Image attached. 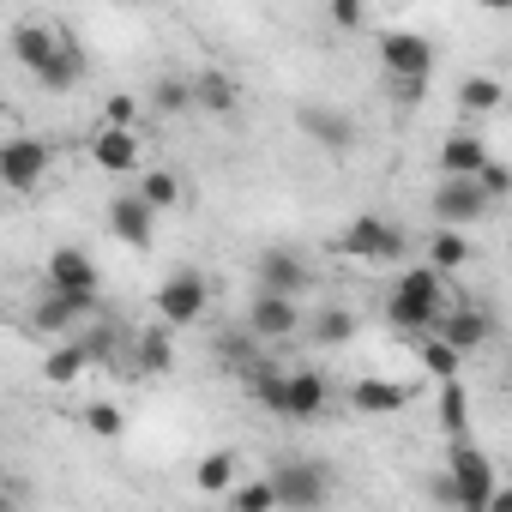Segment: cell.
<instances>
[{"label":"cell","mask_w":512,"mask_h":512,"mask_svg":"<svg viewBox=\"0 0 512 512\" xmlns=\"http://www.w3.org/2000/svg\"><path fill=\"white\" fill-rule=\"evenodd\" d=\"M91 163H97L103 175H139V133L103 121L97 139H91Z\"/></svg>","instance_id":"obj_12"},{"label":"cell","mask_w":512,"mask_h":512,"mask_svg":"<svg viewBox=\"0 0 512 512\" xmlns=\"http://www.w3.org/2000/svg\"><path fill=\"white\" fill-rule=\"evenodd\" d=\"M332 25L338 31H362V0H332Z\"/></svg>","instance_id":"obj_39"},{"label":"cell","mask_w":512,"mask_h":512,"mask_svg":"<svg viewBox=\"0 0 512 512\" xmlns=\"http://www.w3.org/2000/svg\"><path fill=\"white\" fill-rule=\"evenodd\" d=\"M380 67H386V79H428L434 43L422 31H380Z\"/></svg>","instance_id":"obj_8"},{"label":"cell","mask_w":512,"mask_h":512,"mask_svg":"<svg viewBox=\"0 0 512 512\" xmlns=\"http://www.w3.org/2000/svg\"><path fill=\"white\" fill-rule=\"evenodd\" d=\"M91 362H97V356H91V344L73 332V338H61V344L49 350V362H43V380H49V386H73V380H79Z\"/></svg>","instance_id":"obj_18"},{"label":"cell","mask_w":512,"mask_h":512,"mask_svg":"<svg viewBox=\"0 0 512 512\" xmlns=\"http://www.w3.org/2000/svg\"><path fill=\"white\" fill-rule=\"evenodd\" d=\"M482 157H488V145H482V133H452L446 145H440V175H476L482 169Z\"/></svg>","instance_id":"obj_23"},{"label":"cell","mask_w":512,"mask_h":512,"mask_svg":"<svg viewBox=\"0 0 512 512\" xmlns=\"http://www.w3.org/2000/svg\"><path fill=\"white\" fill-rule=\"evenodd\" d=\"M500 97H506V91H500V79H488V73H476V79L458 85V109H464V115H494Z\"/></svg>","instance_id":"obj_31"},{"label":"cell","mask_w":512,"mask_h":512,"mask_svg":"<svg viewBox=\"0 0 512 512\" xmlns=\"http://www.w3.org/2000/svg\"><path fill=\"white\" fill-rule=\"evenodd\" d=\"M253 356H260V338H253L247 326H241V332H229V338H217V362H223L229 374H241Z\"/></svg>","instance_id":"obj_33"},{"label":"cell","mask_w":512,"mask_h":512,"mask_svg":"<svg viewBox=\"0 0 512 512\" xmlns=\"http://www.w3.org/2000/svg\"><path fill=\"white\" fill-rule=\"evenodd\" d=\"M302 127H308V139H320L332 151H350L356 145V127H350L344 109H302Z\"/></svg>","instance_id":"obj_22"},{"label":"cell","mask_w":512,"mask_h":512,"mask_svg":"<svg viewBox=\"0 0 512 512\" xmlns=\"http://www.w3.org/2000/svg\"><path fill=\"white\" fill-rule=\"evenodd\" d=\"M109 235L127 241V247H151V235H157V211H151L139 193H121V199H109Z\"/></svg>","instance_id":"obj_13"},{"label":"cell","mask_w":512,"mask_h":512,"mask_svg":"<svg viewBox=\"0 0 512 512\" xmlns=\"http://www.w3.org/2000/svg\"><path fill=\"white\" fill-rule=\"evenodd\" d=\"M482 7H488V13H512V0H482Z\"/></svg>","instance_id":"obj_40"},{"label":"cell","mask_w":512,"mask_h":512,"mask_svg":"<svg viewBox=\"0 0 512 512\" xmlns=\"http://www.w3.org/2000/svg\"><path fill=\"white\" fill-rule=\"evenodd\" d=\"M488 211H494V199L476 187V175H446V181L434 187V217L452 223V229H470V223H482Z\"/></svg>","instance_id":"obj_5"},{"label":"cell","mask_w":512,"mask_h":512,"mask_svg":"<svg viewBox=\"0 0 512 512\" xmlns=\"http://www.w3.org/2000/svg\"><path fill=\"white\" fill-rule=\"evenodd\" d=\"M308 332H314V344H320V350H338V344H350V338H356V314H350V308H320Z\"/></svg>","instance_id":"obj_30"},{"label":"cell","mask_w":512,"mask_h":512,"mask_svg":"<svg viewBox=\"0 0 512 512\" xmlns=\"http://www.w3.org/2000/svg\"><path fill=\"white\" fill-rule=\"evenodd\" d=\"M55 49H61V31L55 25H13V55H19V67H31L37 79H43V67L55 61Z\"/></svg>","instance_id":"obj_15"},{"label":"cell","mask_w":512,"mask_h":512,"mask_svg":"<svg viewBox=\"0 0 512 512\" xmlns=\"http://www.w3.org/2000/svg\"><path fill=\"white\" fill-rule=\"evenodd\" d=\"M151 103H157L163 115H181V109H193V85L169 73V79H157V85H151Z\"/></svg>","instance_id":"obj_35"},{"label":"cell","mask_w":512,"mask_h":512,"mask_svg":"<svg viewBox=\"0 0 512 512\" xmlns=\"http://www.w3.org/2000/svg\"><path fill=\"white\" fill-rule=\"evenodd\" d=\"M416 356H422V368L434 374V380H446V374H464V356L440 338V332H416Z\"/></svg>","instance_id":"obj_29"},{"label":"cell","mask_w":512,"mask_h":512,"mask_svg":"<svg viewBox=\"0 0 512 512\" xmlns=\"http://www.w3.org/2000/svg\"><path fill=\"white\" fill-rule=\"evenodd\" d=\"M308 284V266L296 260L290 247H266L260 253V290H278V296H296Z\"/></svg>","instance_id":"obj_16"},{"label":"cell","mask_w":512,"mask_h":512,"mask_svg":"<svg viewBox=\"0 0 512 512\" xmlns=\"http://www.w3.org/2000/svg\"><path fill=\"white\" fill-rule=\"evenodd\" d=\"M434 332L458 350V356H476L482 344H488V332H494V320L476 308V302H458V308H440V320H434Z\"/></svg>","instance_id":"obj_11"},{"label":"cell","mask_w":512,"mask_h":512,"mask_svg":"<svg viewBox=\"0 0 512 512\" xmlns=\"http://www.w3.org/2000/svg\"><path fill=\"white\" fill-rule=\"evenodd\" d=\"M91 314H97V290H49V296L31 308V332H43V338H73Z\"/></svg>","instance_id":"obj_3"},{"label":"cell","mask_w":512,"mask_h":512,"mask_svg":"<svg viewBox=\"0 0 512 512\" xmlns=\"http://www.w3.org/2000/svg\"><path fill=\"white\" fill-rule=\"evenodd\" d=\"M470 260H476V247H470V235H464V229L440 223V229L428 235V266H434V272H464Z\"/></svg>","instance_id":"obj_20"},{"label":"cell","mask_w":512,"mask_h":512,"mask_svg":"<svg viewBox=\"0 0 512 512\" xmlns=\"http://www.w3.org/2000/svg\"><path fill=\"white\" fill-rule=\"evenodd\" d=\"M446 482H452V500H458L464 512H488V506H494V494H500L494 464H488V452H482L470 434H452V452H446Z\"/></svg>","instance_id":"obj_1"},{"label":"cell","mask_w":512,"mask_h":512,"mask_svg":"<svg viewBox=\"0 0 512 512\" xmlns=\"http://www.w3.org/2000/svg\"><path fill=\"white\" fill-rule=\"evenodd\" d=\"M350 404H356V416H398L410 404V392L398 380H356L350 386Z\"/></svg>","instance_id":"obj_19"},{"label":"cell","mask_w":512,"mask_h":512,"mask_svg":"<svg viewBox=\"0 0 512 512\" xmlns=\"http://www.w3.org/2000/svg\"><path fill=\"white\" fill-rule=\"evenodd\" d=\"M440 428H446V440H452V434H470V392H464V374H446V380H440Z\"/></svg>","instance_id":"obj_26"},{"label":"cell","mask_w":512,"mask_h":512,"mask_svg":"<svg viewBox=\"0 0 512 512\" xmlns=\"http://www.w3.org/2000/svg\"><path fill=\"white\" fill-rule=\"evenodd\" d=\"M205 302H211V290H205V278L193 272V266H181L175 278H163V290H157V320L175 332V326H193L199 314H205Z\"/></svg>","instance_id":"obj_6"},{"label":"cell","mask_w":512,"mask_h":512,"mask_svg":"<svg viewBox=\"0 0 512 512\" xmlns=\"http://www.w3.org/2000/svg\"><path fill=\"white\" fill-rule=\"evenodd\" d=\"M79 79H85V49L61 37V49H55V61L43 67V85H49V91H73Z\"/></svg>","instance_id":"obj_27"},{"label":"cell","mask_w":512,"mask_h":512,"mask_svg":"<svg viewBox=\"0 0 512 512\" xmlns=\"http://www.w3.org/2000/svg\"><path fill=\"white\" fill-rule=\"evenodd\" d=\"M133 193H139L151 211H175V205H181V175H175V169H145Z\"/></svg>","instance_id":"obj_28"},{"label":"cell","mask_w":512,"mask_h":512,"mask_svg":"<svg viewBox=\"0 0 512 512\" xmlns=\"http://www.w3.org/2000/svg\"><path fill=\"white\" fill-rule=\"evenodd\" d=\"M440 308H446V302H422V296H404V290H392V296H386V320H392L404 338H416V332H434Z\"/></svg>","instance_id":"obj_17"},{"label":"cell","mask_w":512,"mask_h":512,"mask_svg":"<svg viewBox=\"0 0 512 512\" xmlns=\"http://www.w3.org/2000/svg\"><path fill=\"white\" fill-rule=\"evenodd\" d=\"M85 428H91L97 440H121V434H127V416H121V404L97 398V404H85Z\"/></svg>","instance_id":"obj_34"},{"label":"cell","mask_w":512,"mask_h":512,"mask_svg":"<svg viewBox=\"0 0 512 512\" xmlns=\"http://www.w3.org/2000/svg\"><path fill=\"white\" fill-rule=\"evenodd\" d=\"M43 272H49V290H97V260L85 247H55Z\"/></svg>","instance_id":"obj_14"},{"label":"cell","mask_w":512,"mask_h":512,"mask_svg":"<svg viewBox=\"0 0 512 512\" xmlns=\"http://www.w3.org/2000/svg\"><path fill=\"white\" fill-rule=\"evenodd\" d=\"M296 326H302L296 296H278V290H260V296H253V308H247V332L260 338V344H278V338H290Z\"/></svg>","instance_id":"obj_10"},{"label":"cell","mask_w":512,"mask_h":512,"mask_svg":"<svg viewBox=\"0 0 512 512\" xmlns=\"http://www.w3.org/2000/svg\"><path fill=\"white\" fill-rule=\"evenodd\" d=\"M0 320H7V302H0Z\"/></svg>","instance_id":"obj_42"},{"label":"cell","mask_w":512,"mask_h":512,"mask_svg":"<svg viewBox=\"0 0 512 512\" xmlns=\"http://www.w3.org/2000/svg\"><path fill=\"white\" fill-rule=\"evenodd\" d=\"M266 482H272V500L278 506H320L332 494V482H326V470L314 458H284Z\"/></svg>","instance_id":"obj_7"},{"label":"cell","mask_w":512,"mask_h":512,"mask_svg":"<svg viewBox=\"0 0 512 512\" xmlns=\"http://www.w3.org/2000/svg\"><path fill=\"white\" fill-rule=\"evenodd\" d=\"M241 380L253 386V398H260L272 416H284V368L278 362H266V356H253L247 368H241Z\"/></svg>","instance_id":"obj_24"},{"label":"cell","mask_w":512,"mask_h":512,"mask_svg":"<svg viewBox=\"0 0 512 512\" xmlns=\"http://www.w3.org/2000/svg\"><path fill=\"white\" fill-rule=\"evenodd\" d=\"M193 482H199L205 494H223V488L235 482V452H205L199 470H193Z\"/></svg>","instance_id":"obj_32"},{"label":"cell","mask_w":512,"mask_h":512,"mask_svg":"<svg viewBox=\"0 0 512 512\" xmlns=\"http://www.w3.org/2000/svg\"><path fill=\"white\" fill-rule=\"evenodd\" d=\"M476 187H482V193H488V199L500 205V199L512 193V169H506L500 157H482V169H476Z\"/></svg>","instance_id":"obj_37"},{"label":"cell","mask_w":512,"mask_h":512,"mask_svg":"<svg viewBox=\"0 0 512 512\" xmlns=\"http://www.w3.org/2000/svg\"><path fill=\"white\" fill-rule=\"evenodd\" d=\"M338 253H344V260H362V266H398L404 253H410V235H404L398 223L362 211V217L338 235Z\"/></svg>","instance_id":"obj_2"},{"label":"cell","mask_w":512,"mask_h":512,"mask_svg":"<svg viewBox=\"0 0 512 512\" xmlns=\"http://www.w3.org/2000/svg\"><path fill=\"white\" fill-rule=\"evenodd\" d=\"M326 398H332V386L320 368H284V416L290 422H320Z\"/></svg>","instance_id":"obj_9"},{"label":"cell","mask_w":512,"mask_h":512,"mask_svg":"<svg viewBox=\"0 0 512 512\" xmlns=\"http://www.w3.org/2000/svg\"><path fill=\"white\" fill-rule=\"evenodd\" d=\"M187 85H193V103H199V109H211V115H229V109L241 103V91H235V79H229V73H217V67H205V73H193Z\"/></svg>","instance_id":"obj_21"},{"label":"cell","mask_w":512,"mask_h":512,"mask_svg":"<svg viewBox=\"0 0 512 512\" xmlns=\"http://www.w3.org/2000/svg\"><path fill=\"white\" fill-rule=\"evenodd\" d=\"M223 500H229L235 512H266V506H278V500H272V482H241V488L229 482Z\"/></svg>","instance_id":"obj_36"},{"label":"cell","mask_w":512,"mask_h":512,"mask_svg":"<svg viewBox=\"0 0 512 512\" xmlns=\"http://www.w3.org/2000/svg\"><path fill=\"white\" fill-rule=\"evenodd\" d=\"M7 506H13V494H7V488H0V512H7Z\"/></svg>","instance_id":"obj_41"},{"label":"cell","mask_w":512,"mask_h":512,"mask_svg":"<svg viewBox=\"0 0 512 512\" xmlns=\"http://www.w3.org/2000/svg\"><path fill=\"white\" fill-rule=\"evenodd\" d=\"M49 175V145L19 133V139H0V187L7 193H37Z\"/></svg>","instance_id":"obj_4"},{"label":"cell","mask_w":512,"mask_h":512,"mask_svg":"<svg viewBox=\"0 0 512 512\" xmlns=\"http://www.w3.org/2000/svg\"><path fill=\"white\" fill-rule=\"evenodd\" d=\"M103 121H109V127H133V121H139V97H127V91H115V97L103 103Z\"/></svg>","instance_id":"obj_38"},{"label":"cell","mask_w":512,"mask_h":512,"mask_svg":"<svg viewBox=\"0 0 512 512\" xmlns=\"http://www.w3.org/2000/svg\"><path fill=\"white\" fill-rule=\"evenodd\" d=\"M133 368H139V374H169V368H175V344H169V326H163V320H157L151 332H139Z\"/></svg>","instance_id":"obj_25"}]
</instances>
